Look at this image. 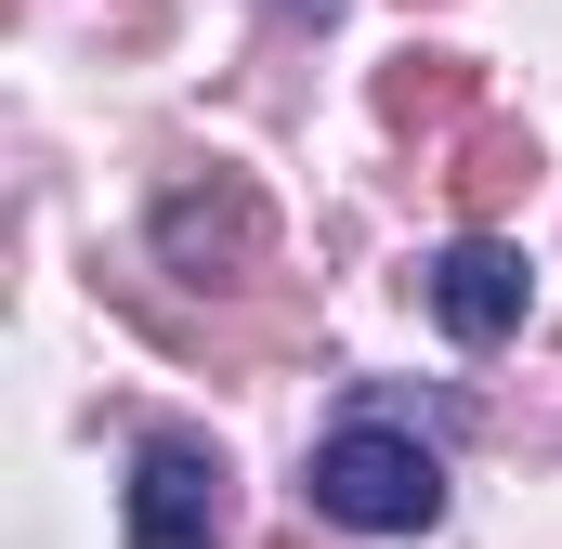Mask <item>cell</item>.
Listing matches in <instances>:
<instances>
[{"mask_svg": "<svg viewBox=\"0 0 562 549\" xmlns=\"http://www.w3.org/2000/svg\"><path fill=\"white\" fill-rule=\"evenodd\" d=\"M458 105H471V79H458L445 53H406V66L380 79V119H406V132H419V119H458Z\"/></svg>", "mask_w": 562, "mask_h": 549, "instance_id": "cell-5", "label": "cell"}, {"mask_svg": "<svg viewBox=\"0 0 562 549\" xmlns=\"http://www.w3.org/2000/svg\"><path fill=\"white\" fill-rule=\"evenodd\" d=\"M314 511L353 524V537H431L445 524V458L393 418H340L314 445Z\"/></svg>", "mask_w": 562, "mask_h": 549, "instance_id": "cell-1", "label": "cell"}, {"mask_svg": "<svg viewBox=\"0 0 562 549\" xmlns=\"http://www.w3.org/2000/svg\"><path fill=\"white\" fill-rule=\"evenodd\" d=\"M288 13H314V26H327V13H340V0H288Z\"/></svg>", "mask_w": 562, "mask_h": 549, "instance_id": "cell-7", "label": "cell"}, {"mask_svg": "<svg viewBox=\"0 0 562 549\" xmlns=\"http://www.w3.org/2000/svg\"><path fill=\"white\" fill-rule=\"evenodd\" d=\"M262 236H276V223H262V197H249L236 170H223L210 197H170V210H157V249H170L183 274L210 262V249H223V262H262Z\"/></svg>", "mask_w": 562, "mask_h": 549, "instance_id": "cell-4", "label": "cell"}, {"mask_svg": "<svg viewBox=\"0 0 562 549\" xmlns=\"http://www.w3.org/2000/svg\"><path fill=\"white\" fill-rule=\"evenodd\" d=\"M419 301L445 314V340H510L524 301H537V262H524L510 236H458V249L419 262Z\"/></svg>", "mask_w": 562, "mask_h": 549, "instance_id": "cell-3", "label": "cell"}, {"mask_svg": "<svg viewBox=\"0 0 562 549\" xmlns=\"http://www.w3.org/2000/svg\"><path fill=\"white\" fill-rule=\"evenodd\" d=\"M132 549H223V458L196 432H144L132 458Z\"/></svg>", "mask_w": 562, "mask_h": 549, "instance_id": "cell-2", "label": "cell"}, {"mask_svg": "<svg viewBox=\"0 0 562 549\" xmlns=\"http://www.w3.org/2000/svg\"><path fill=\"white\" fill-rule=\"evenodd\" d=\"M524 170H537V157H524L510 132H471V144H458V170H445V183H458V210H497V197H510Z\"/></svg>", "mask_w": 562, "mask_h": 549, "instance_id": "cell-6", "label": "cell"}]
</instances>
